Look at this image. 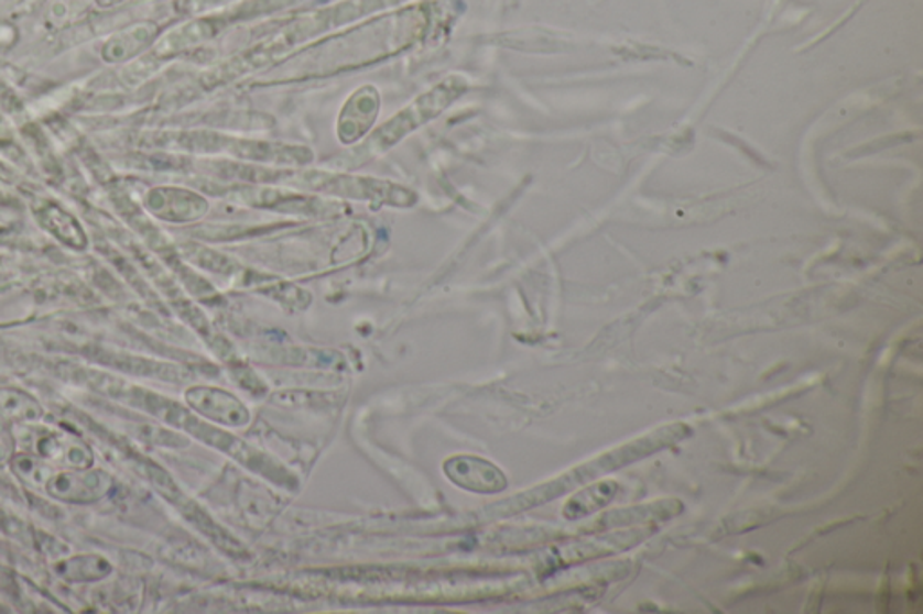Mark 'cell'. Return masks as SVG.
<instances>
[{
    "label": "cell",
    "instance_id": "2",
    "mask_svg": "<svg viewBox=\"0 0 923 614\" xmlns=\"http://www.w3.org/2000/svg\"><path fill=\"white\" fill-rule=\"evenodd\" d=\"M115 475L104 469H64L51 475L45 494L67 505H95L115 491Z\"/></svg>",
    "mask_w": 923,
    "mask_h": 614
},
{
    "label": "cell",
    "instance_id": "12",
    "mask_svg": "<svg viewBox=\"0 0 923 614\" xmlns=\"http://www.w3.org/2000/svg\"><path fill=\"white\" fill-rule=\"evenodd\" d=\"M0 418L15 424H31L44 418V407L24 390L0 387Z\"/></svg>",
    "mask_w": 923,
    "mask_h": 614
},
{
    "label": "cell",
    "instance_id": "8",
    "mask_svg": "<svg viewBox=\"0 0 923 614\" xmlns=\"http://www.w3.org/2000/svg\"><path fill=\"white\" fill-rule=\"evenodd\" d=\"M35 217L42 228L55 237L65 248L84 251L89 245V238L85 234L78 218L67 213L64 208L56 204L45 202L35 209Z\"/></svg>",
    "mask_w": 923,
    "mask_h": 614
},
{
    "label": "cell",
    "instance_id": "9",
    "mask_svg": "<svg viewBox=\"0 0 923 614\" xmlns=\"http://www.w3.org/2000/svg\"><path fill=\"white\" fill-rule=\"evenodd\" d=\"M115 571V566L104 555L78 553L53 564V573L67 584H93L107 579Z\"/></svg>",
    "mask_w": 923,
    "mask_h": 614
},
{
    "label": "cell",
    "instance_id": "13",
    "mask_svg": "<svg viewBox=\"0 0 923 614\" xmlns=\"http://www.w3.org/2000/svg\"><path fill=\"white\" fill-rule=\"evenodd\" d=\"M93 2L96 0H53L47 11V22L53 28H64L89 11Z\"/></svg>",
    "mask_w": 923,
    "mask_h": 614
},
{
    "label": "cell",
    "instance_id": "1",
    "mask_svg": "<svg viewBox=\"0 0 923 614\" xmlns=\"http://www.w3.org/2000/svg\"><path fill=\"white\" fill-rule=\"evenodd\" d=\"M689 436H693V427L689 424H684V421L659 427L655 431L639 436L636 440L626 441L622 446L613 447L610 451L596 456L594 460L586 461L583 465L574 467L556 480L549 481L545 485L532 489L529 494H523L522 497L514 500V511H525V508L542 505L546 501L556 500L560 495L576 491L577 486L591 483L601 475L619 471L622 467L644 460L648 456L671 449L676 443L687 440Z\"/></svg>",
    "mask_w": 923,
    "mask_h": 614
},
{
    "label": "cell",
    "instance_id": "4",
    "mask_svg": "<svg viewBox=\"0 0 923 614\" xmlns=\"http://www.w3.org/2000/svg\"><path fill=\"white\" fill-rule=\"evenodd\" d=\"M31 440V452L64 469H87L95 463V452L80 438L64 431L42 429Z\"/></svg>",
    "mask_w": 923,
    "mask_h": 614
},
{
    "label": "cell",
    "instance_id": "11",
    "mask_svg": "<svg viewBox=\"0 0 923 614\" xmlns=\"http://www.w3.org/2000/svg\"><path fill=\"white\" fill-rule=\"evenodd\" d=\"M8 465L25 489L33 492H44V494L47 481H50L51 475L55 474L53 463L31 451L13 452Z\"/></svg>",
    "mask_w": 923,
    "mask_h": 614
},
{
    "label": "cell",
    "instance_id": "7",
    "mask_svg": "<svg viewBox=\"0 0 923 614\" xmlns=\"http://www.w3.org/2000/svg\"><path fill=\"white\" fill-rule=\"evenodd\" d=\"M154 36L155 25L150 24V22L129 25V28H124V30H120L105 40L104 47H101V58H104L105 64L110 65L130 62L149 47Z\"/></svg>",
    "mask_w": 923,
    "mask_h": 614
},
{
    "label": "cell",
    "instance_id": "5",
    "mask_svg": "<svg viewBox=\"0 0 923 614\" xmlns=\"http://www.w3.org/2000/svg\"><path fill=\"white\" fill-rule=\"evenodd\" d=\"M655 528H639L633 526L630 530L616 531V534L597 535L591 539L583 540L577 545L568 546L565 550V560L568 562H582V560H596L605 555L619 553L630 550L633 546L641 545L642 540L651 537Z\"/></svg>",
    "mask_w": 923,
    "mask_h": 614
},
{
    "label": "cell",
    "instance_id": "3",
    "mask_svg": "<svg viewBox=\"0 0 923 614\" xmlns=\"http://www.w3.org/2000/svg\"><path fill=\"white\" fill-rule=\"evenodd\" d=\"M682 512H684V503L681 500H675V497H667V500L653 501V503H644V505L606 512V514L599 515L594 523L586 526L585 530L590 531V534H599V531L633 528V526L648 525V523H662V520L673 519Z\"/></svg>",
    "mask_w": 923,
    "mask_h": 614
},
{
    "label": "cell",
    "instance_id": "6",
    "mask_svg": "<svg viewBox=\"0 0 923 614\" xmlns=\"http://www.w3.org/2000/svg\"><path fill=\"white\" fill-rule=\"evenodd\" d=\"M446 472L455 483L475 492H498L507 485L502 471L478 458H453L446 463Z\"/></svg>",
    "mask_w": 923,
    "mask_h": 614
},
{
    "label": "cell",
    "instance_id": "14",
    "mask_svg": "<svg viewBox=\"0 0 923 614\" xmlns=\"http://www.w3.org/2000/svg\"><path fill=\"white\" fill-rule=\"evenodd\" d=\"M124 0H96V6L98 8H104V10H109V8H115V6L121 4Z\"/></svg>",
    "mask_w": 923,
    "mask_h": 614
},
{
    "label": "cell",
    "instance_id": "10",
    "mask_svg": "<svg viewBox=\"0 0 923 614\" xmlns=\"http://www.w3.org/2000/svg\"><path fill=\"white\" fill-rule=\"evenodd\" d=\"M619 492V483L613 480L597 481L594 485L585 486L577 494L566 501L563 515L568 520L585 519L588 515L596 514L606 505H610Z\"/></svg>",
    "mask_w": 923,
    "mask_h": 614
}]
</instances>
